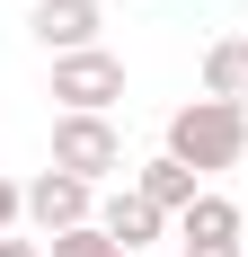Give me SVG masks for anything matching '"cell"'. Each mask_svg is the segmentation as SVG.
Listing matches in <instances>:
<instances>
[{"label": "cell", "mask_w": 248, "mask_h": 257, "mask_svg": "<svg viewBox=\"0 0 248 257\" xmlns=\"http://www.w3.org/2000/svg\"><path fill=\"white\" fill-rule=\"evenodd\" d=\"M18 213H27V186L0 169V239H9V222H18Z\"/></svg>", "instance_id": "11"}, {"label": "cell", "mask_w": 248, "mask_h": 257, "mask_svg": "<svg viewBox=\"0 0 248 257\" xmlns=\"http://www.w3.org/2000/svg\"><path fill=\"white\" fill-rule=\"evenodd\" d=\"M0 257H45V239H0Z\"/></svg>", "instance_id": "12"}, {"label": "cell", "mask_w": 248, "mask_h": 257, "mask_svg": "<svg viewBox=\"0 0 248 257\" xmlns=\"http://www.w3.org/2000/svg\"><path fill=\"white\" fill-rule=\"evenodd\" d=\"M53 98H62V115H106L124 98V53H106V45L53 53Z\"/></svg>", "instance_id": "3"}, {"label": "cell", "mask_w": 248, "mask_h": 257, "mask_svg": "<svg viewBox=\"0 0 248 257\" xmlns=\"http://www.w3.org/2000/svg\"><path fill=\"white\" fill-rule=\"evenodd\" d=\"M186 257H248V239H222V248H186Z\"/></svg>", "instance_id": "13"}, {"label": "cell", "mask_w": 248, "mask_h": 257, "mask_svg": "<svg viewBox=\"0 0 248 257\" xmlns=\"http://www.w3.org/2000/svg\"><path fill=\"white\" fill-rule=\"evenodd\" d=\"M98 231L115 239L124 257H142V248H160V231H169V213L151 204L142 186H115V195H98Z\"/></svg>", "instance_id": "6"}, {"label": "cell", "mask_w": 248, "mask_h": 257, "mask_svg": "<svg viewBox=\"0 0 248 257\" xmlns=\"http://www.w3.org/2000/svg\"><path fill=\"white\" fill-rule=\"evenodd\" d=\"M169 160H186L195 178L239 169V160H248V106H230V98H186V106L169 115Z\"/></svg>", "instance_id": "1"}, {"label": "cell", "mask_w": 248, "mask_h": 257, "mask_svg": "<svg viewBox=\"0 0 248 257\" xmlns=\"http://www.w3.org/2000/svg\"><path fill=\"white\" fill-rule=\"evenodd\" d=\"M27 36L45 53H89L106 36V9L98 0H36V9H27Z\"/></svg>", "instance_id": "5"}, {"label": "cell", "mask_w": 248, "mask_h": 257, "mask_svg": "<svg viewBox=\"0 0 248 257\" xmlns=\"http://www.w3.org/2000/svg\"><path fill=\"white\" fill-rule=\"evenodd\" d=\"M27 222H36V239L80 231V222H98V186L71 178V169H36L27 178Z\"/></svg>", "instance_id": "4"}, {"label": "cell", "mask_w": 248, "mask_h": 257, "mask_svg": "<svg viewBox=\"0 0 248 257\" xmlns=\"http://www.w3.org/2000/svg\"><path fill=\"white\" fill-rule=\"evenodd\" d=\"M169 231L186 239V248H222V239H239V231H248V213L230 204L222 186H204L195 204H186V213H177V222H169Z\"/></svg>", "instance_id": "7"}, {"label": "cell", "mask_w": 248, "mask_h": 257, "mask_svg": "<svg viewBox=\"0 0 248 257\" xmlns=\"http://www.w3.org/2000/svg\"><path fill=\"white\" fill-rule=\"evenodd\" d=\"M53 169H71V178H89V186L124 178V133H115V115H53Z\"/></svg>", "instance_id": "2"}, {"label": "cell", "mask_w": 248, "mask_h": 257, "mask_svg": "<svg viewBox=\"0 0 248 257\" xmlns=\"http://www.w3.org/2000/svg\"><path fill=\"white\" fill-rule=\"evenodd\" d=\"M124 186H142V195H151V204H160V213H169V222H177V213H186V204H195V195H204V178H195V169H186V160H169V151H160V160H142V169H133V178H124Z\"/></svg>", "instance_id": "8"}, {"label": "cell", "mask_w": 248, "mask_h": 257, "mask_svg": "<svg viewBox=\"0 0 248 257\" xmlns=\"http://www.w3.org/2000/svg\"><path fill=\"white\" fill-rule=\"evenodd\" d=\"M204 98L248 106V36H213L204 45Z\"/></svg>", "instance_id": "9"}, {"label": "cell", "mask_w": 248, "mask_h": 257, "mask_svg": "<svg viewBox=\"0 0 248 257\" xmlns=\"http://www.w3.org/2000/svg\"><path fill=\"white\" fill-rule=\"evenodd\" d=\"M45 257H124L115 239L98 231V222H80V231H62V239H45Z\"/></svg>", "instance_id": "10"}]
</instances>
